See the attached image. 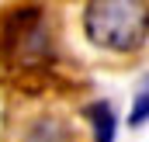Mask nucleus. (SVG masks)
I'll return each instance as SVG.
<instances>
[{"label":"nucleus","instance_id":"5","mask_svg":"<svg viewBox=\"0 0 149 142\" xmlns=\"http://www.w3.org/2000/svg\"><path fill=\"white\" fill-rule=\"evenodd\" d=\"M146 121H149V90H139V94H135V104L128 111V125L139 128V125H146Z\"/></svg>","mask_w":149,"mask_h":142},{"label":"nucleus","instance_id":"3","mask_svg":"<svg viewBox=\"0 0 149 142\" xmlns=\"http://www.w3.org/2000/svg\"><path fill=\"white\" fill-rule=\"evenodd\" d=\"M24 142H76V132L63 121V118H52V114H42L28 125Z\"/></svg>","mask_w":149,"mask_h":142},{"label":"nucleus","instance_id":"2","mask_svg":"<svg viewBox=\"0 0 149 142\" xmlns=\"http://www.w3.org/2000/svg\"><path fill=\"white\" fill-rule=\"evenodd\" d=\"M56 35L45 7H10L0 17V59L14 70H38L52 63Z\"/></svg>","mask_w":149,"mask_h":142},{"label":"nucleus","instance_id":"6","mask_svg":"<svg viewBox=\"0 0 149 142\" xmlns=\"http://www.w3.org/2000/svg\"><path fill=\"white\" fill-rule=\"evenodd\" d=\"M142 90H149V76H146V80H142Z\"/></svg>","mask_w":149,"mask_h":142},{"label":"nucleus","instance_id":"4","mask_svg":"<svg viewBox=\"0 0 149 142\" xmlns=\"http://www.w3.org/2000/svg\"><path fill=\"white\" fill-rule=\"evenodd\" d=\"M83 118L90 121V132L94 142H114L118 135V121H114V107L108 101H94V104L83 107Z\"/></svg>","mask_w":149,"mask_h":142},{"label":"nucleus","instance_id":"1","mask_svg":"<svg viewBox=\"0 0 149 142\" xmlns=\"http://www.w3.org/2000/svg\"><path fill=\"white\" fill-rule=\"evenodd\" d=\"M83 35L94 49L128 56L149 38V3L142 0H94L83 7Z\"/></svg>","mask_w":149,"mask_h":142}]
</instances>
